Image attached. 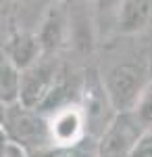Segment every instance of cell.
Segmentation results:
<instances>
[{"instance_id":"6da1fadb","label":"cell","mask_w":152,"mask_h":157,"mask_svg":"<svg viewBox=\"0 0 152 157\" xmlns=\"http://www.w3.org/2000/svg\"><path fill=\"white\" fill-rule=\"evenodd\" d=\"M2 132L11 145L19 147L27 155L52 149L50 132H48V117L34 109L15 103L4 107V124Z\"/></svg>"},{"instance_id":"7a4b0ae2","label":"cell","mask_w":152,"mask_h":157,"mask_svg":"<svg viewBox=\"0 0 152 157\" xmlns=\"http://www.w3.org/2000/svg\"><path fill=\"white\" fill-rule=\"evenodd\" d=\"M67 67H69V61L59 59V55H42L31 67L21 71L19 103L27 109L38 111L50 97V92L56 88Z\"/></svg>"},{"instance_id":"3957f363","label":"cell","mask_w":152,"mask_h":157,"mask_svg":"<svg viewBox=\"0 0 152 157\" xmlns=\"http://www.w3.org/2000/svg\"><path fill=\"white\" fill-rule=\"evenodd\" d=\"M77 103L83 111L88 138H98L113 121L115 109L108 101V94L102 84V75L96 67H85L81 71V88H79Z\"/></svg>"},{"instance_id":"277c9868","label":"cell","mask_w":152,"mask_h":157,"mask_svg":"<svg viewBox=\"0 0 152 157\" xmlns=\"http://www.w3.org/2000/svg\"><path fill=\"white\" fill-rule=\"evenodd\" d=\"M102 84L115 113H129L148 82H144V71L138 63L119 61L102 75Z\"/></svg>"},{"instance_id":"5b68a950","label":"cell","mask_w":152,"mask_h":157,"mask_svg":"<svg viewBox=\"0 0 152 157\" xmlns=\"http://www.w3.org/2000/svg\"><path fill=\"white\" fill-rule=\"evenodd\" d=\"M144 128L133 117V113H115L106 130L96 138L98 157H129L133 147L142 136Z\"/></svg>"},{"instance_id":"8992f818","label":"cell","mask_w":152,"mask_h":157,"mask_svg":"<svg viewBox=\"0 0 152 157\" xmlns=\"http://www.w3.org/2000/svg\"><path fill=\"white\" fill-rule=\"evenodd\" d=\"M48 132L52 149H73L83 143L85 134V120L79 103H73L67 107L50 113L48 117Z\"/></svg>"},{"instance_id":"52a82bcc","label":"cell","mask_w":152,"mask_h":157,"mask_svg":"<svg viewBox=\"0 0 152 157\" xmlns=\"http://www.w3.org/2000/svg\"><path fill=\"white\" fill-rule=\"evenodd\" d=\"M65 4H52L46 11L40 29L35 32L42 55H59L69 40V11Z\"/></svg>"},{"instance_id":"ba28073f","label":"cell","mask_w":152,"mask_h":157,"mask_svg":"<svg viewBox=\"0 0 152 157\" xmlns=\"http://www.w3.org/2000/svg\"><path fill=\"white\" fill-rule=\"evenodd\" d=\"M2 52L11 59V63L19 71H23L42 57V46L34 32H17Z\"/></svg>"},{"instance_id":"9c48e42d","label":"cell","mask_w":152,"mask_h":157,"mask_svg":"<svg viewBox=\"0 0 152 157\" xmlns=\"http://www.w3.org/2000/svg\"><path fill=\"white\" fill-rule=\"evenodd\" d=\"M152 17V2L146 0H125L117 9V29L121 34H138L144 32Z\"/></svg>"},{"instance_id":"30bf717a","label":"cell","mask_w":152,"mask_h":157,"mask_svg":"<svg viewBox=\"0 0 152 157\" xmlns=\"http://www.w3.org/2000/svg\"><path fill=\"white\" fill-rule=\"evenodd\" d=\"M19 88H21V71L0 50V105L9 107L19 103Z\"/></svg>"},{"instance_id":"8fae6325","label":"cell","mask_w":152,"mask_h":157,"mask_svg":"<svg viewBox=\"0 0 152 157\" xmlns=\"http://www.w3.org/2000/svg\"><path fill=\"white\" fill-rule=\"evenodd\" d=\"M131 113L140 121V126L144 130H152V82L144 86V90H142V94Z\"/></svg>"},{"instance_id":"7c38bea8","label":"cell","mask_w":152,"mask_h":157,"mask_svg":"<svg viewBox=\"0 0 152 157\" xmlns=\"http://www.w3.org/2000/svg\"><path fill=\"white\" fill-rule=\"evenodd\" d=\"M129 157H152V130H144Z\"/></svg>"},{"instance_id":"4fadbf2b","label":"cell","mask_w":152,"mask_h":157,"mask_svg":"<svg viewBox=\"0 0 152 157\" xmlns=\"http://www.w3.org/2000/svg\"><path fill=\"white\" fill-rule=\"evenodd\" d=\"M4 157H27V153H25V151H21L19 147H15V145H11V143H9Z\"/></svg>"},{"instance_id":"5bb4252c","label":"cell","mask_w":152,"mask_h":157,"mask_svg":"<svg viewBox=\"0 0 152 157\" xmlns=\"http://www.w3.org/2000/svg\"><path fill=\"white\" fill-rule=\"evenodd\" d=\"M6 147H9V140H6L4 132L0 130V157H4V153H6Z\"/></svg>"},{"instance_id":"9a60e30c","label":"cell","mask_w":152,"mask_h":157,"mask_svg":"<svg viewBox=\"0 0 152 157\" xmlns=\"http://www.w3.org/2000/svg\"><path fill=\"white\" fill-rule=\"evenodd\" d=\"M2 124H4V105H0V130H2Z\"/></svg>"}]
</instances>
